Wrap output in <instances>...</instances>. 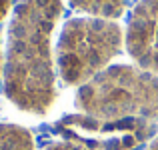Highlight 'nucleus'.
Returning a JSON list of instances; mask_svg holds the SVG:
<instances>
[{
    "instance_id": "8",
    "label": "nucleus",
    "mask_w": 158,
    "mask_h": 150,
    "mask_svg": "<svg viewBox=\"0 0 158 150\" xmlns=\"http://www.w3.org/2000/svg\"><path fill=\"white\" fill-rule=\"evenodd\" d=\"M44 150H88V148L78 146V144H72V142H66V140H58V142L48 144Z\"/></svg>"
},
{
    "instance_id": "1",
    "label": "nucleus",
    "mask_w": 158,
    "mask_h": 150,
    "mask_svg": "<svg viewBox=\"0 0 158 150\" xmlns=\"http://www.w3.org/2000/svg\"><path fill=\"white\" fill-rule=\"evenodd\" d=\"M62 0H18L8 26L4 94L16 108L44 116L56 100L52 32Z\"/></svg>"
},
{
    "instance_id": "2",
    "label": "nucleus",
    "mask_w": 158,
    "mask_h": 150,
    "mask_svg": "<svg viewBox=\"0 0 158 150\" xmlns=\"http://www.w3.org/2000/svg\"><path fill=\"white\" fill-rule=\"evenodd\" d=\"M76 106L94 118H158V74L140 66L114 64L82 84Z\"/></svg>"
},
{
    "instance_id": "7",
    "label": "nucleus",
    "mask_w": 158,
    "mask_h": 150,
    "mask_svg": "<svg viewBox=\"0 0 158 150\" xmlns=\"http://www.w3.org/2000/svg\"><path fill=\"white\" fill-rule=\"evenodd\" d=\"M0 150H36L34 136L24 126L0 122Z\"/></svg>"
},
{
    "instance_id": "9",
    "label": "nucleus",
    "mask_w": 158,
    "mask_h": 150,
    "mask_svg": "<svg viewBox=\"0 0 158 150\" xmlns=\"http://www.w3.org/2000/svg\"><path fill=\"white\" fill-rule=\"evenodd\" d=\"M12 2H14V0H0V22H2L4 16L8 14V10H10Z\"/></svg>"
},
{
    "instance_id": "5",
    "label": "nucleus",
    "mask_w": 158,
    "mask_h": 150,
    "mask_svg": "<svg viewBox=\"0 0 158 150\" xmlns=\"http://www.w3.org/2000/svg\"><path fill=\"white\" fill-rule=\"evenodd\" d=\"M126 48L136 66L158 74V0H140L126 30Z\"/></svg>"
},
{
    "instance_id": "6",
    "label": "nucleus",
    "mask_w": 158,
    "mask_h": 150,
    "mask_svg": "<svg viewBox=\"0 0 158 150\" xmlns=\"http://www.w3.org/2000/svg\"><path fill=\"white\" fill-rule=\"evenodd\" d=\"M72 8L88 14L90 18L116 20L126 10V0H68Z\"/></svg>"
},
{
    "instance_id": "10",
    "label": "nucleus",
    "mask_w": 158,
    "mask_h": 150,
    "mask_svg": "<svg viewBox=\"0 0 158 150\" xmlns=\"http://www.w3.org/2000/svg\"><path fill=\"white\" fill-rule=\"evenodd\" d=\"M0 82H4V54H2V38H0Z\"/></svg>"
},
{
    "instance_id": "4",
    "label": "nucleus",
    "mask_w": 158,
    "mask_h": 150,
    "mask_svg": "<svg viewBox=\"0 0 158 150\" xmlns=\"http://www.w3.org/2000/svg\"><path fill=\"white\" fill-rule=\"evenodd\" d=\"M60 140L88 150H140L156 136V120L144 118H94L88 114H68L52 124Z\"/></svg>"
},
{
    "instance_id": "11",
    "label": "nucleus",
    "mask_w": 158,
    "mask_h": 150,
    "mask_svg": "<svg viewBox=\"0 0 158 150\" xmlns=\"http://www.w3.org/2000/svg\"><path fill=\"white\" fill-rule=\"evenodd\" d=\"M144 150H158V134L150 140V144H148V146L144 148Z\"/></svg>"
},
{
    "instance_id": "3",
    "label": "nucleus",
    "mask_w": 158,
    "mask_h": 150,
    "mask_svg": "<svg viewBox=\"0 0 158 150\" xmlns=\"http://www.w3.org/2000/svg\"><path fill=\"white\" fill-rule=\"evenodd\" d=\"M122 42V28L114 20H68L56 44V64L62 82L80 88L108 68L110 60L120 54Z\"/></svg>"
}]
</instances>
